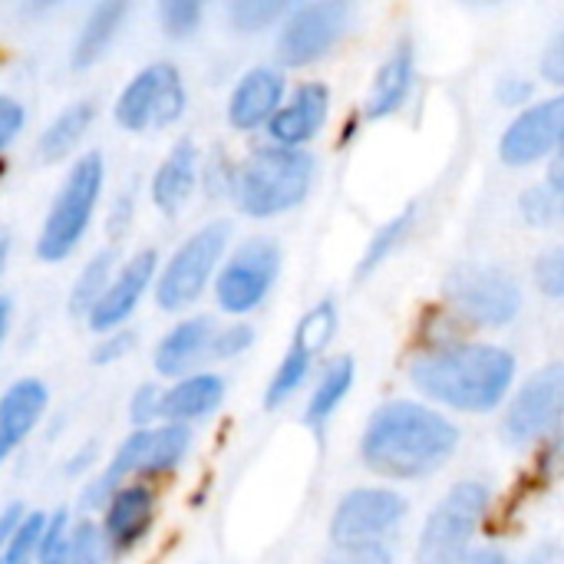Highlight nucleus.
Wrapping results in <instances>:
<instances>
[{
  "label": "nucleus",
  "instance_id": "nucleus-14",
  "mask_svg": "<svg viewBox=\"0 0 564 564\" xmlns=\"http://www.w3.org/2000/svg\"><path fill=\"white\" fill-rule=\"evenodd\" d=\"M159 251L155 248H142L135 251L109 281V288L102 291V297L96 301V307L86 314L89 330L96 334H112L122 330L129 324V317L135 314V307L142 304V297L152 291L155 271H159Z\"/></svg>",
  "mask_w": 564,
  "mask_h": 564
},
{
  "label": "nucleus",
  "instance_id": "nucleus-32",
  "mask_svg": "<svg viewBox=\"0 0 564 564\" xmlns=\"http://www.w3.org/2000/svg\"><path fill=\"white\" fill-rule=\"evenodd\" d=\"M109 552L102 545V535H99V525L83 519V522H73L69 529V542L59 555L56 564H106Z\"/></svg>",
  "mask_w": 564,
  "mask_h": 564
},
{
  "label": "nucleus",
  "instance_id": "nucleus-5",
  "mask_svg": "<svg viewBox=\"0 0 564 564\" xmlns=\"http://www.w3.org/2000/svg\"><path fill=\"white\" fill-rule=\"evenodd\" d=\"M492 509V489L479 479H459L446 489V496L430 509L420 539L416 564H459Z\"/></svg>",
  "mask_w": 564,
  "mask_h": 564
},
{
  "label": "nucleus",
  "instance_id": "nucleus-7",
  "mask_svg": "<svg viewBox=\"0 0 564 564\" xmlns=\"http://www.w3.org/2000/svg\"><path fill=\"white\" fill-rule=\"evenodd\" d=\"M443 301L459 321L482 330H502L519 317L525 294L512 271L499 264L463 261L443 278Z\"/></svg>",
  "mask_w": 564,
  "mask_h": 564
},
{
  "label": "nucleus",
  "instance_id": "nucleus-48",
  "mask_svg": "<svg viewBox=\"0 0 564 564\" xmlns=\"http://www.w3.org/2000/svg\"><path fill=\"white\" fill-rule=\"evenodd\" d=\"M7 261H10V235L0 228V274L7 271Z\"/></svg>",
  "mask_w": 564,
  "mask_h": 564
},
{
  "label": "nucleus",
  "instance_id": "nucleus-10",
  "mask_svg": "<svg viewBox=\"0 0 564 564\" xmlns=\"http://www.w3.org/2000/svg\"><path fill=\"white\" fill-rule=\"evenodd\" d=\"M188 109L182 69L169 59L142 66L119 93L112 116L126 132H159L175 126Z\"/></svg>",
  "mask_w": 564,
  "mask_h": 564
},
{
  "label": "nucleus",
  "instance_id": "nucleus-19",
  "mask_svg": "<svg viewBox=\"0 0 564 564\" xmlns=\"http://www.w3.org/2000/svg\"><path fill=\"white\" fill-rule=\"evenodd\" d=\"M413 86H416V46H413V36L403 33L373 73V83H370V93L364 102V116L370 122L397 116L410 102Z\"/></svg>",
  "mask_w": 564,
  "mask_h": 564
},
{
  "label": "nucleus",
  "instance_id": "nucleus-41",
  "mask_svg": "<svg viewBox=\"0 0 564 564\" xmlns=\"http://www.w3.org/2000/svg\"><path fill=\"white\" fill-rule=\"evenodd\" d=\"M132 350H135V334L122 327V330L102 334L99 344L93 347L89 360H93L96 367H112V364H119L122 357H129Z\"/></svg>",
  "mask_w": 564,
  "mask_h": 564
},
{
  "label": "nucleus",
  "instance_id": "nucleus-13",
  "mask_svg": "<svg viewBox=\"0 0 564 564\" xmlns=\"http://www.w3.org/2000/svg\"><path fill=\"white\" fill-rule=\"evenodd\" d=\"M564 132V99L549 96L519 109L516 119L499 135V159L512 169H532L549 162Z\"/></svg>",
  "mask_w": 564,
  "mask_h": 564
},
{
  "label": "nucleus",
  "instance_id": "nucleus-25",
  "mask_svg": "<svg viewBox=\"0 0 564 564\" xmlns=\"http://www.w3.org/2000/svg\"><path fill=\"white\" fill-rule=\"evenodd\" d=\"M354 380H357V364L354 357L340 354L334 360H327V367L321 370L311 397H307V410H304V420L307 426L321 430L330 423V416L340 410V403L347 400V393L354 390Z\"/></svg>",
  "mask_w": 564,
  "mask_h": 564
},
{
  "label": "nucleus",
  "instance_id": "nucleus-40",
  "mask_svg": "<svg viewBox=\"0 0 564 564\" xmlns=\"http://www.w3.org/2000/svg\"><path fill=\"white\" fill-rule=\"evenodd\" d=\"M496 99L506 109H525L535 102V83L522 73H502L496 79Z\"/></svg>",
  "mask_w": 564,
  "mask_h": 564
},
{
  "label": "nucleus",
  "instance_id": "nucleus-49",
  "mask_svg": "<svg viewBox=\"0 0 564 564\" xmlns=\"http://www.w3.org/2000/svg\"><path fill=\"white\" fill-rule=\"evenodd\" d=\"M0 169H3V165H0Z\"/></svg>",
  "mask_w": 564,
  "mask_h": 564
},
{
  "label": "nucleus",
  "instance_id": "nucleus-39",
  "mask_svg": "<svg viewBox=\"0 0 564 564\" xmlns=\"http://www.w3.org/2000/svg\"><path fill=\"white\" fill-rule=\"evenodd\" d=\"M532 278H535V288L558 301L564 294V254L562 248H549L535 258V268H532Z\"/></svg>",
  "mask_w": 564,
  "mask_h": 564
},
{
  "label": "nucleus",
  "instance_id": "nucleus-33",
  "mask_svg": "<svg viewBox=\"0 0 564 564\" xmlns=\"http://www.w3.org/2000/svg\"><path fill=\"white\" fill-rule=\"evenodd\" d=\"M519 212L532 228H552L562 218V195L552 192L545 182H535L519 195Z\"/></svg>",
  "mask_w": 564,
  "mask_h": 564
},
{
  "label": "nucleus",
  "instance_id": "nucleus-31",
  "mask_svg": "<svg viewBox=\"0 0 564 564\" xmlns=\"http://www.w3.org/2000/svg\"><path fill=\"white\" fill-rule=\"evenodd\" d=\"M288 13V3L281 0H235L228 7V23L235 33H261L268 26H278Z\"/></svg>",
  "mask_w": 564,
  "mask_h": 564
},
{
  "label": "nucleus",
  "instance_id": "nucleus-20",
  "mask_svg": "<svg viewBox=\"0 0 564 564\" xmlns=\"http://www.w3.org/2000/svg\"><path fill=\"white\" fill-rule=\"evenodd\" d=\"M50 406V390L36 377H20L0 393V466L26 443Z\"/></svg>",
  "mask_w": 564,
  "mask_h": 564
},
{
  "label": "nucleus",
  "instance_id": "nucleus-1",
  "mask_svg": "<svg viewBox=\"0 0 564 564\" xmlns=\"http://www.w3.org/2000/svg\"><path fill=\"white\" fill-rule=\"evenodd\" d=\"M459 426L436 406L410 397L380 403L364 426L360 459L390 482H423L436 476L459 449Z\"/></svg>",
  "mask_w": 564,
  "mask_h": 564
},
{
  "label": "nucleus",
  "instance_id": "nucleus-47",
  "mask_svg": "<svg viewBox=\"0 0 564 564\" xmlns=\"http://www.w3.org/2000/svg\"><path fill=\"white\" fill-rule=\"evenodd\" d=\"M10 321H13V304H10V297L0 294V347H3V340L10 334Z\"/></svg>",
  "mask_w": 564,
  "mask_h": 564
},
{
  "label": "nucleus",
  "instance_id": "nucleus-6",
  "mask_svg": "<svg viewBox=\"0 0 564 564\" xmlns=\"http://www.w3.org/2000/svg\"><path fill=\"white\" fill-rule=\"evenodd\" d=\"M228 241H231V221H225V218L208 221L198 231H192L169 254V261L159 264L155 281H152L155 304L169 314L192 307L215 281V274L228 254Z\"/></svg>",
  "mask_w": 564,
  "mask_h": 564
},
{
  "label": "nucleus",
  "instance_id": "nucleus-21",
  "mask_svg": "<svg viewBox=\"0 0 564 564\" xmlns=\"http://www.w3.org/2000/svg\"><path fill=\"white\" fill-rule=\"evenodd\" d=\"M202 182V155H198V145L192 139H178L169 155L159 162L152 182H149V195H152V205L162 212V215H178L195 188Z\"/></svg>",
  "mask_w": 564,
  "mask_h": 564
},
{
  "label": "nucleus",
  "instance_id": "nucleus-27",
  "mask_svg": "<svg viewBox=\"0 0 564 564\" xmlns=\"http://www.w3.org/2000/svg\"><path fill=\"white\" fill-rule=\"evenodd\" d=\"M116 261H119L116 248H102V251H96V254L79 268V274H76V281H73V288H69V314H73V317H83V321H86V314L96 307V301L102 297V291H106L109 281H112Z\"/></svg>",
  "mask_w": 564,
  "mask_h": 564
},
{
  "label": "nucleus",
  "instance_id": "nucleus-15",
  "mask_svg": "<svg viewBox=\"0 0 564 564\" xmlns=\"http://www.w3.org/2000/svg\"><path fill=\"white\" fill-rule=\"evenodd\" d=\"M155 525V492L149 482H126L119 486L109 502L102 506L99 535L109 558H122L139 549Z\"/></svg>",
  "mask_w": 564,
  "mask_h": 564
},
{
  "label": "nucleus",
  "instance_id": "nucleus-28",
  "mask_svg": "<svg viewBox=\"0 0 564 564\" xmlns=\"http://www.w3.org/2000/svg\"><path fill=\"white\" fill-rule=\"evenodd\" d=\"M413 225H416V205H410V208H403L400 215H393L390 221H383L380 228H377V235L370 238V245H367V251H364V258H360V268H357V281H367L373 271H380L403 245H406V238H410V231H413Z\"/></svg>",
  "mask_w": 564,
  "mask_h": 564
},
{
  "label": "nucleus",
  "instance_id": "nucleus-24",
  "mask_svg": "<svg viewBox=\"0 0 564 564\" xmlns=\"http://www.w3.org/2000/svg\"><path fill=\"white\" fill-rule=\"evenodd\" d=\"M93 119H96V102L93 99H76V102L63 106L50 119V126L40 132V142H36L40 159L46 165H56V162L69 159L83 145L86 132L93 129Z\"/></svg>",
  "mask_w": 564,
  "mask_h": 564
},
{
  "label": "nucleus",
  "instance_id": "nucleus-43",
  "mask_svg": "<svg viewBox=\"0 0 564 564\" xmlns=\"http://www.w3.org/2000/svg\"><path fill=\"white\" fill-rule=\"evenodd\" d=\"M539 73H542V79H545V83H552V86H562L564 83V36L562 33H555V36H552V43L545 46V53H542V63H539Z\"/></svg>",
  "mask_w": 564,
  "mask_h": 564
},
{
  "label": "nucleus",
  "instance_id": "nucleus-11",
  "mask_svg": "<svg viewBox=\"0 0 564 564\" xmlns=\"http://www.w3.org/2000/svg\"><path fill=\"white\" fill-rule=\"evenodd\" d=\"M410 516L406 499L387 486H357L340 496L330 516V545L334 552L350 549H387Z\"/></svg>",
  "mask_w": 564,
  "mask_h": 564
},
{
  "label": "nucleus",
  "instance_id": "nucleus-42",
  "mask_svg": "<svg viewBox=\"0 0 564 564\" xmlns=\"http://www.w3.org/2000/svg\"><path fill=\"white\" fill-rule=\"evenodd\" d=\"M23 126H26L23 102L13 99V96H7V93H0V155L17 142V135L23 132Z\"/></svg>",
  "mask_w": 564,
  "mask_h": 564
},
{
  "label": "nucleus",
  "instance_id": "nucleus-4",
  "mask_svg": "<svg viewBox=\"0 0 564 564\" xmlns=\"http://www.w3.org/2000/svg\"><path fill=\"white\" fill-rule=\"evenodd\" d=\"M102 185H106L102 152H86V155L73 159V165L66 169V178L59 182V188L50 202V212H46L43 228L33 245L40 261L59 264L83 245V238L93 228V215H96Z\"/></svg>",
  "mask_w": 564,
  "mask_h": 564
},
{
  "label": "nucleus",
  "instance_id": "nucleus-3",
  "mask_svg": "<svg viewBox=\"0 0 564 564\" xmlns=\"http://www.w3.org/2000/svg\"><path fill=\"white\" fill-rule=\"evenodd\" d=\"M317 182V159L307 149L258 145L238 169L231 182V198L241 215L268 221L301 208Z\"/></svg>",
  "mask_w": 564,
  "mask_h": 564
},
{
  "label": "nucleus",
  "instance_id": "nucleus-8",
  "mask_svg": "<svg viewBox=\"0 0 564 564\" xmlns=\"http://www.w3.org/2000/svg\"><path fill=\"white\" fill-rule=\"evenodd\" d=\"M354 26V7L344 0H311L288 7L274 36L278 69H301L330 56Z\"/></svg>",
  "mask_w": 564,
  "mask_h": 564
},
{
  "label": "nucleus",
  "instance_id": "nucleus-18",
  "mask_svg": "<svg viewBox=\"0 0 564 564\" xmlns=\"http://www.w3.org/2000/svg\"><path fill=\"white\" fill-rule=\"evenodd\" d=\"M288 96V79L278 66H251L228 96V122L238 132H258L271 122Z\"/></svg>",
  "mask_w": 564,
  "mask_h": 564
},
{
  "label": "nucleus",
  "instance_id": "nucleus-16",
  "mask_svg": "<svg viewBox=\"0 0 564 564\" xmlns=\"http://www.w3.org/2000/svg\"><path fill=\"white\" fill-rule=\"evenodd\" d=\"M327 119H330V86L321 79H304L284 96V102L278 106V112L264 129L271 145L307 149V142L317 139Z\"/></svg>",
  "mask_w": 564,
  "mask_h": 564
},
{
  "label": "nucleus",
  "instance_id": "nucleus-45",
  "mask_svg": "<svg viewBox=\"0 0 564 564\" xmlns=\"http://www.w3.org/2000/svg\"><path fill=\"white\" fill-rule=\"evenodd\" d=\"M23 516H26L23 502H10V506L0 509V555H3V549H7V542H10V535H13V529L20 525Z\"/></svg>",
  "mask_w": 564,
  "mask_h": 564
},
{
  "label": "nucleus",
  "instance_id": "nucleus-9",
  "mask_svg": "<svg viewBox=\"0 0 564 564\" xmlns=\"http://www.w3.org/2000/svg\"><path fill=\"white\" fill-rule=\"evenodd\" d=\"M281 245L268 235L245 238L231 254H225L218 274H215V304L228 317H248L254 314L268 294L274 291L281 278Z\"/></svg>",
  "mask_w": 564,
  "mask_h": 564
},
{
  "label": "nucleus",
  "instance_id": "nucleus-38",
  "mask_svg": "<svg viewBox=\"0 0 564 564\" xmlns=\"http://www.w3.org/2000/svg\"><path fill=\"white\" fill-rule=\"evenodd\" d=\"M129 423L132 430H152L162 423V387L159 383H142L129 397Z\"/></svg>",
  "mask_w": 564,
  "mask_h": 564
},
{
  "label": "nucleus",
  "instance_id": "nucleus-30",
  "mask_svg": "<svg viewBox=\"0 0 564 564\" xmlns=\"http://www.w3.org/2000/svg\"><path fill=\"white\" fill-rule=\"evenodd\" d=\"M337 334V304L334 301H317L294 327L291 344L304 347L311 357H317L321 350H327V344Z\"/></svg>",
  "mask_w": 564,
  "mask_h": 564
},
{
  "label": "nucleus",
  "instance_id": "nucleus-37",
  "mask_svg": "<svg viewBox=\"0 0 564 564\" xmlns=\"http://www.w3.org/2000/svg\"><path fill=\"white\" fill-rule=\"evenodd\" d=\"M254 344V327L248 321H231V324H218L215 340H212V360H235L241 354H248Z\"/></svg>",
  "mask_w": 564,
  "mask_h": 564
},
{
  "label": "nucleus",
  "instance_id": "nucleus-2",
  "mask_svg": "<svg viewBox=\"0 0 564 564\" xmlns=\"http://www.w3.org/2000/svg\"><path fill=\"white\" fill-rule=\"evenodd\" d=\"M406 373L423 403L482 416L509 400L519 360L502 344L446 340L420 350Z\"/></svg>",
  "mask_w": 564,
  "mask_h": 564
},
{
  "label": "nucleus",
  "instance_id": "nucleus-44",
  "mask_svg": "<svg viewBox=\"0 0 564 564\" xmlns=\"http://www.w3.org/2000/svg\"><path fill=\"white\" fill-rule=\"evenodd\" d=\"M327 564H393L390 549H350V552H334Z\"/></svg>",
  "mask_w": 564,
  "mask_h": 564
},
{
  "label": "nucleus",
  "instance_id": "nucleus-23",
  "mask_svg": "<svg viewBox=\"0 0 564 564\" xmlns=\"http://www.w3.org/2000/svg\"><path fill=\"white\" fill-rule=\"evenodd\" d=\"M126 17H129V3H122V0H99L96 7H89L86 20L76 30L73 50H69V66L93 69L96 63H102L126 26Z\"/></svg>",
  "mask_w": 564,
  "mask_h": 564
},
{
  "label": "nucleus",
  "instance_id": "nucleus-29",
  "mask_svg": "<svg viewBox=\"0 0 564 564\" xmlns=\"http://www.w3.org/2000/svg\"><path fill=\"white\" fill-rule=\"evenodd\" d=\"M311 367H314V357L304 347L291 344L264 387V410H281L284 403H291L301 393V387L307 383Z\"/></svg>",
  "mask_w": 564,
  "mask_h": 564
},
{
  "label": "nucleus",
  "instance_id": "nucleus-17",
  "mask_svg": "<svg viewBox=\"0 0 564 564\" xmlns=\"http://www.w3.org/2000/svg\"><path fill=\"white\" fill-rule=\"evenodd\" d=\"M218 321L212 314H195L178 321L152 350V367L165 380H182L188 373H198L205 360H212V340H215Z\"/></svg>",
  "mask_w": 564,
  "mask_h": 564
},
{
  "label": "nucleus",
  "instance_id": "nucleus-22",
  "mask_svg": "<svg viewBox=\"0 0 564 564\" xmlns=\"http://www.w3.org/2000/svg\"><path fill=\"white\" fill-rule=\"evenodd\" d=\"M225 393L228 387L218 373L212 370L188 373L175 380L172 387H162V423H178V426L202 423L215 410H221Z\"/></svg>",
  "mask_w": 564,
  "mask_h": 564
},
{
  "label": "nucleus",
  "instance_id": "nucleus-35",
  "mask_svg": "<svg viewBox=\"0 0 564 564\" xmlns=\"http://www.w3.org/2000/svg\"><path fill=\"white\" fill-rule=\"evenodd\" d=\"M43 522H46V512H26L20 519V525L13 529L0 564H33V552H36V542H40V532H43Z\"/></svg>",
  "mask_w": 564,
  "mask_h": 564
},
{
  "label": "nucleus",
  "instance_id": "nucleus-12",
  "mask_svg": "<svg viewBox=\"0 0 564 564\" xmlns=\"http://www.w3.org/2000/svg\"><path fill=\"white\" fill-rule=\"evenodd\" d=\"M564 400V370L558 364H549L545 370L532 373L509 400L502 403V440L509 446H535L545 443L558 423H562Z\"/></svg>",
  "mask_w": 564,
  "mask_h": 564
},
{
  "label": "nucleus",
  "instance_id": "nucleus-26",
  "mask_svg": "<svg viewBox=\"0 0 564 564\" xmlns=\"http://www.w3.org/2000/svg\"><path fill=\"white\" fill-rule=\"evenodd\" d=\"M188 453H192V426H178V423L152 426L145 436V456H142L135 482L172 476L188 459Z\"/></svg>",
  "mask_w": 564,
  "mask_h": 564
},
{
  "label": "nucleus",
  "instance_id": "nucleus-34",
  "mask_svg": "<svg viewBox=\"0 0 564 564\" xmlns=\"http://www.w3.org/2000/svg\"><path fill=\"white\" fill-rule=\"evenodd\" d=\"M202 3L198 0H162L159 3V26L169 40H185L202 26Z\"/></svg>",
  "mask_w": 564,
  "mask_h": 564
},
{
  "label": "nucleus",
  "instance_id": "nucleus-46",
  "mask_svg": "<svg viewBox=\"0 0 564 564\" xmlns=\"http://www.w3.org/2000/svg\"><path fill=\"white\" fill-rule=\"evenodd\" d=\"M459 564H512L509 562V555L502 552V549H496V545H486V549H473L466 558Z\"/></svg>",
  "mask_w": 564,
  "mask_h": 564
},
{
  "label": "nucleus",
  "instance_id": "nucleus-36",
  "mask_svg": "<svg viewBox=\"0 0 564 564\" xmlns=\"http://www.w3.org/2000/svg\"><path fill=\"white\" fill-rule=\"evenodd\" d=\"M69 529H73V519L66 509H56L46 516L43 522V532H40V542H36V552H33V564H56L66 542H69Z\"/></svg>",
  "mask_w": 564,
  "mask_h": 564
}]
</instances>
